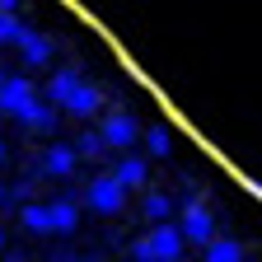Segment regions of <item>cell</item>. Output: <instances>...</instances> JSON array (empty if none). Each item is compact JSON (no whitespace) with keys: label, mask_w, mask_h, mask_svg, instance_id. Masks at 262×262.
<instances>
[{"label":"cell","mask_w":262,"mask_h":262,"mask_svg":"<svg viewBox=\"0 0 262 262\" xmlns=\"http://www.w3.org/2000/svg\"><path fill=\"white\" fill-rule=\"evenodd\" d=\"M141 211H145V220H155V225H169V211H173V196H169V192H150Z\"/></svg>","instance_id":"obj_15"},{"label":"cell","mask_w":262,"mask_h":262,"mask_svg":"<svg viewBox=\"0 0 262 262\" xmlns=\"http://www.w3.org/2000/svg\"><path fill=\"white\" fill-rule=\"evenodd\" d=\"M0 253H5V229H0Z\"/></svg>","instance_id":"obj_22"},{"label":"cell","mask_w":262,"mask_h":262,"mask_svg":"<svg viewBox=\"0 0 262 262\" xmlns=\"http://www.w3.org/2000/svg\"><path fill=\"white\" fill-rule=\"evenodd\" d=\"M178 229H183V239H187V244H196V248H206V244H211V234H215V215L206 211L202 196H192V202L183 206Z\"/></svg>","instance_id":"obj_2"},{"label":"cell","mask_w":262,"mask_h":262,"mask_svg":"<svg viewBox=\"0 0 262 262\" xmlns=\"http://www.w3.org/2000/svg\"><path fill=\"white\" fill-rule=\"evenodd\" d=\"M84 80H80V71H56L52 80H47V89H42V98L47 103H56V108H66L75 98V89H80Z\"/></svg>","instance_id":"obj_7"},{"label":"cell","mask_w":262,"mask_h":262,"mask_svg":"<svg viewBox=\"0 0 262 262\" xmlns=\"http://www.w3.org/2000/svg\"><path fill=\"white\" fill-rule=\"evenodd\" d=\"M103 150H108V136H103V131H80L75 155H84V159H103Z\"/></svg>","instance_id":"obj_16"},{"label":"cell","mask_w":262,"mask_h":262,"mask_svg":"<svg viewBox=\"0 0 262 262\" xmlns=\"http://www.w3.org/2000/svg\"><path fill=\"white\" fill-rule=\"evenodd\" d=\"M19 122L28 131H56V103H47V98H38V103H28L19 113Z\"/></svg>","instance_id":"obj_10"},{"label":"cell","mask_w":262,"mask_h":262,"mask_svg":"<svg viewBox=\"0 0 262 262\" xmlns=\"http://www.w3.org/2000/svg\"><path fill=\"white\" fill-rule=\"evenodd\" d=\"M145 239H150V248H155V262H178L183 248H187V239H183L178 225H155Z\"/></svg>","instance_id":"obj_4"},{"label":"cell","mask_w":262,"mask_h":262,"mask_svg":"<svg viewBox=\"0 0 262 262\" xmlns=\"http://www.w3.org/2000/svg\"><path fill=\"white\" fill-rule=\"evenodd\" d=\"M24 229H33V234H56V220H52V202H28L19 211Z\"/></svg>","instance_id":"obj_9"},{"label":"cell","mask_w":262,"mask_h":262,"mask_svg":"<svg viewBox=\"0 0 262 262\" xmlns=\"http://www.w3.org/2000/svg\"><path fill=\"white\" fill-rule=\"evenodd\" d=\"M0 84H5V75H0Z\"/></svg>","instance_id":"obj_25"},{"label":"cell","mask_w":262,"mask_h":262,"mask_svg":"<svg viewBox=\"0 0 262 262\" xmlns=\"http://www.w3.org/2000/svg\"><path fill=\"white\" fill-rule=\"evenodd\" d=\"M98 131H103L108 145H117V150H131V145L141 141V126H136V117H131V113H108Z\"/></svg>","instance_id":"obj_5"},{"label":"cell","mask_w":262,"mask_h":262,"mask_svg":"<svg viewBox=\"0 0 262 262\" xmlns=\"http://www.w3.org/2000/svg\"><path fill=\"white\" fill-rule=\"evenodd\" d=\"M75 262H94V257H75Z\"/></svg>","instance_id":"obj_24"},{"label":"cell","mask_w":262,"mask_h":262,"mask_svg":"<svg viewBox=\"0 0 262 262\" xmlns=\"http://www.w3.org/2000/svg\"><path fill=\"white\" fill-rule=\"evenodd\" d=\"M19 10V0H0V14H14Z\"/></svg>","instance_id":"obj_20"},{"label":"cell","mask_w":262,"mask_h":262,"mask_svg":"<svg viewBox=\"0 0 262 262\" xmlns=\"http://www.w3.org/2000/svg\"><path fill=\"white\" fill-rule=\"evenodd\" d=\"M75 159H80L75 145H52V150L42 155V173H47V178H71V173H75Z\"/></svg>","instance_id":"obj_8"},{"label":"cell","mask_w":262,"mask_h":262,"mask_svg":"<svg viewBox=\"0 0 262 262\" xmlns=\"http://www.w3.org/2000/svg\"><path fill=\"white\" fill-rule=\"evenodd\" d=\"M202 262H244V244L239 239H211L202 248Z\"/></svg>","instance_id":"obj_13"},{"label":"cell","mask_w":262,"mask_h":262,"mask_svg":"<svg viewBox=\"0 0 262 262\" xmlns=\"http://www.w3.org/2000/svg\"><path fill=\"white\" fill-rule=\"evenodd\" d=\"M98 108H103V89H94V84H80L75 98L66 103V113H75V117H94Z\"/></svg>","instance_id":"obj_12"},{"label":"cell","mask_w":262,"mask_h":262,"mask_svg":"<svg viewBox=\"0 0 262 262\" xmlns=\"http://www.w3.org/2000/svg\"><path fill=\"white\" fill-rule=\"evenodd\" d=\"M19 56H24L28 66H47V61L56 56V47H52V38H47V33L24 28V38H19Z\"/></svg>","instance_id":"obj_6"},{"label":"cell","mask_w":262,"mask_h":262,"mask_svg":"<svg viewBox=\"0 0 262 262\" xmlns=\"http://www.w3.org/2000/svg\"><path fill=\"white\" fill-rule=\"evenodd\" d=\"M145 150H150V155H169V150H173V136H169V126H164V122L145 126Z\"/></svg>","instance_id":"obj_17"},{"label":"cell","mask_w":262,"mask_h":262,"mask_svg":"<svg viewBox=\"0 0 262 262\" xmlns=\"http://www.w3.org/2000/svg\"><path fill=\"white\" fill-rule=\"evenodd\" d=\"M84 202H89L98 215H117V211L126 206V187H122L113 173H94L89 187H84Z\"/></svg>","instance_id":"obj_1"},{"label":"cell","mask_w":262,"mask_h":262,"mask_svg":"<svg viewBox=\"0 0 262 262\" xmlns=\"http://www.w3.org/2000/svg\"><path fill=\"white\" fill-rule=\"evenodd\" d=\"M5 196H10V192H5V187H0V202H5Z\"/></svg>","instance_id":"obj_23"},{"label":"cell","mask_w":262,"mask_h":262,"mask_svg":"<svg viewBox=\"0 0 262 262\" xmlns=\"http://www.w3.org/2000/svg\"><path fill=\"white\" fill-rule=\"evenodd\" d=\"M19 38H24V24L14 14H0V42H14L19 47Z\"/></svg>","instance_id":"obj_18"},{"label":"cell","mask_w":262,"mask_h":262,"mask_svg":"<svg viewBox=\"0 0 262 262\" xmlns=\"http://www.w3.org/2000/svg\"><path fill=\"white\" fill-rule=\"evenodd\" d=\"M52 220H56V234H71V229L80 225V206H75V196H56V202H52Z\"/></svg>","instance_id":"obj_14"},{"label":"cell","mask_w":262,"mask_h":262,"mask_svg":"<svg viewBox=\"0 0 262 262\" xmlns=\"http://www.w3.org/2000/svg\"><path fill=\"white\" fill-rule=\"evenodd\" d=\"M5 159H10V150H5V141H0V164H5Z\"/></svg>","instance_id":"obj_21"},{"label":"cell","mask_w":262,"mask_h":262,"mask_svg":"<svg viewBox=\"0 0 262 262\" xmlns=\"http://www.w3.org/2000/svg\"><path fill=\"white\" fill-rule=\"evenodd\" d=\"M131 262H155V248H150V239H131Z\"/></svg>","instance_id":"obj_19"},{"label":"cell","mask_w":262,"mask_h":262,"mask_svg":"<svg viewBox=\"0 0 262 262\" xmlns=\"http://www.w3.org/2000/svg\"><path fill=\"white\" fill-rule=\"evenodd\" d=\"M38 98H42V94L33 89L28 75H5V84H0V113H14V117H19L28 103H38Z\"/></svg>","instance_id":"obj_3"},{"label":"cell","mask_w":262,"mask_h":262,"mask_svg":"<svg viewBox=\"0 0 262 262\" xmlns=\"http://www.w3.org/2000/svg\"><path fill=\"white\" fill-rule=\"evenodd\" d=\"M113 178H117L122 187H141V183L150 178V164H145L141 155H122V159H117V169H113Z\"/></svg>","instance_id":"obj_11"}]
</instances>
